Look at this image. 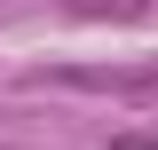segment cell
Instances as JSON below:
<instances>
[{
	"label": "cell",
	"mask_w": 158,
	"mask_h": 150,
	"mask_svg": "<svg viewBox=\"0 0 158 150\" xmlns=\"http://www.w3.org/2000/svg\"><path fill=\"white\" fill-rule=\"evenodd\" d=\"M32 87H87V95H158V63H63V71H32Z\"/></svg>",
	"instance_id": "6da1fadb"
},
{
	"label": "cell",
	"mask_w": 158,
	"mask_h": 150,
	"mask_svg": "<svg viewBox=\"0 0 158 150\" xmlns=\"http://www.w3.org/2000/svg\"><path fill=\"white\" fill-rule=\"evenodd\" d=\"M111 150H158V134H150V127H135V134H111Z\"/></svg>",
	"instance_id": "3957f363"
},
{
	"label": "cell",
	"mask_w": 158,
	"mask_h": 150,
	"mask_svg": "<svg viewBox=\"0 0 158 150\" xmlns=\"http://www.w3.org/2000/svg\"><path fill=\"white\" fill-rule=\"evenodd\" d=\"M71 16H111V24H142L150 16V0H63Z\"/></svg>",
	"instance_id": "7a4b0ae2"
}]
</instances>
